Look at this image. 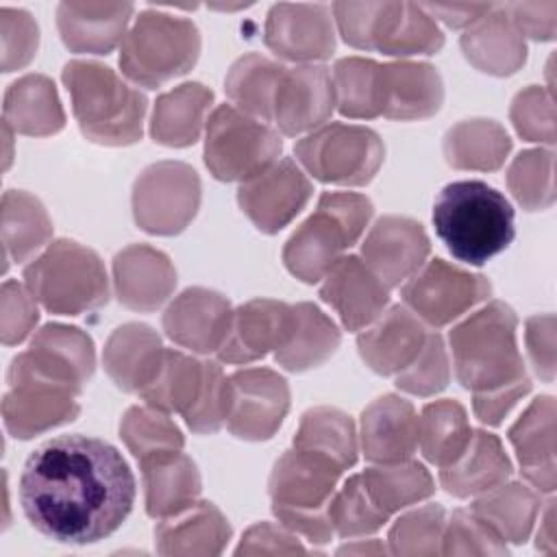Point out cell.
I'll return each mask as SVG.
<instances>
[{"label": "cell", "instance_id": "cell-1", "mask_svg": "<svg viewBox=\"0 0 557 557\" xmlns=\"http://www.w3.org/2000/svg\"><path fill=\"white\" fill-rule=\"evenodd\" d=\"M135 476L122 453L85 435L41 444L24 463L20 505L28 522L61 544H94L122 527Z\"/></svg>", "mask_w": 557, "mask_h": 557}, {"label": "cell", "instance_id": "cell-2", "mask_svg": "<svg viewBox=\"0 0 557 557\" xmlns=\"http://www.w3.org/2000/svg\"><path fill=\"white\" fill-rule=\"evenodd\" d=\"M433 226L448 252L470 265H483L503 252L516 235L513 207L483 181L448 183L433 202Z\"/></svg>", "mask_w": 557, "mask_h": 557}, {"label": "cell", "instance_id": "cell-3", "mask_svg": "<svg viewBox=\"0 0 557 557\" xmlns=\"http://www.w3.org/2000/svg\"><path fill=\"white\" fill-rule=\"evenodd\" d=\"M63 85L72 98V111L81 133L96 144L128 146L141 139L146 96L124 83L109 65L96 61H70L63 67Z\"/></svg>", "mask_w": 557, "mask_h": 557}, {"label": "cell", "instance_id": "cell-4", "mask_svg": "<svg viewBox=\"0 0 557 557\" xmlns=\"http://www.w3.org/2000/svg\"><path fill=\"white\" fill-rule=\"evenodd\" d=\"M516 329L513 309L492 300L450 331L455 376L466 389L487 392L527 376Z\"/></svg>", "mask_w": 557, "mask_h": 557}, {"label": "cell", "instance_id": "cell-5", "mask_svg": "<svg viewBox=\"0 0 557 557\" xmlns=\"http://www.w3.org/2000/svg\"><path fill=\"white\" fill-rule=\"evenodd\" d=\"M342 468L331 459L302 450H285L270 474L268 494L276 520L311 544H326L335 535L329 503L337 490Z\"/></svg>", "mask_w": 557, "mask_h": 557}, {"label": "cell", "instance_id": "cell-6", "mask_svg": "<svg viewBox=\"0 0 557 557\" xmlns=\"http://www.w3.org/2000/svg\"><path fill=\"white\" fill-rule=\"evenodd\" d=\"M374 209L370 198L352 191H324L311 213L283 248L285 268L302 283H318L359 242Z\"/></svg>", "mask_w": 557, "mask_h": 557}, {"label": "cell", "instance_id": "cell-7", "mask_svg": "<svg viewBox=\"0 0 557 557\" xmlns=\"http://www.w3.org/2000/svg\"><path fill=\"white\" fill-rule=\"evenodd\" d=\"M24 285L50 313L81 315L109 300V278L100 257L72 239L52 242L24 268Z\"/></svg>", "mask_w": 557, "mask_h": 557}, {"label": "cell", "instance_id": "cell-8", "mask_svg": "<svg viewBox=\"0 0 557 557\" xmlns=\"http://www.w3.org/2000/svg\"><path fill=\"white\" fill-rule=\"evenodd\" d=\"M200 54V33L187 17L144 11L122 39L120 67L141 87H159L194 67Z\"/></svg>", "mask_w": 557, "mask_h": 557}, {"label": "cell", "instance_id": "cell-9", "mask_svg": "<svg viewBox=\"0 0 557 557\" xmlns=\"http://www.w3.org/2000/svg\"><path fill=\"white\" fill-rule=\"evenodd\" d=\"M281 137L265 122L220 104L205 131V163L218 181L246 183L278 161Z\"/></svg>", "mask_w": 557, "mask_h": 557}, {"label": "cell", "instance_id": "cell-10", "mask_svg": "<svg viewBox=\"0 0 557 557\" xmlns=\"http://www.w3.org/2000/svg\"><path fill=\"white\" fill-rule=\"evenodd\" d=\"M294 154L313 178L357 187L374 178L385 148L381 137L368 126L331 122L298 139Z\"/></svg>", "mask_w": 557, "mask_h": 557}, {"label": "cell", "instance_id": "cell-11", "mask_svg": "<svg viewBox=\"0 0 557 557\" xmlns=\"http://www.w3.org/2000/svg\"><path fill=\"white\" fill-rule=\"evenodd\" d=\"M200 178L181 161L148 165L133 187V215L139 228L152 235H176L196 215Z\"/></svg>", "mask_w": 557, "mask_h": 557}, {"label": "cell", "instance_id": "cell-12", "mask_svg": "<svg viewBox=\"0 0 557 557\" xmlns=\"http://www.w3.org/2000/svg\"><path fill=\"white\" fill-rule=\"evenodd\" d=\"M490 292L492 285L485 276L444 259H431L403 283L400 296L403 305L424 324L440 329L483 302Z\"/></svg>", "mask_w": 557, "mask_h": 557}, {"label": "cell", "instance_id": "cell-13", "mask_svg": "<svg viewBox=\"0 0 557 557\" xmlns=\"http://www.w3.org/2000/svg\"><path fill=\"white\" fill-rule=\"evenodd\" d=\"M9 392L2 400L7 431L17 440L46 433L78 416V392L9 366Z\"/></svg>", "mask_w": 557, "mask_h": 557}, {"label": "cell", "instance_id": "cell-14", "mask_svg": "<svg viewBox=\"0 0 557 557\" xmlns=\"http://www.w3.org/2000/svg\"><path fill=\"white\" fill-rule=\"evenodd\" d=\"M231 407L226 429L248 442L270 440L289 409L287 381L270 368H246L228 376Z\"/></svg>", "mask_w": 557, "mask_h": 557}, {"label": "cell", "instance_id": "cell-15", "mask_svg": "<svg viewBox=\"0 0 557 557\" xmlns=\"http://www.w3.org/2000/svg\"><path fill=\"white\" fill-rule=\"evenodd\" d=\"M311 181L302 168L285 157L237 189V202L261 233H278L309 202Z\"/></svg>", "mask_w": 557, "mask_h": 557}, {"label": "cell", "instance_id": "cell-16", "mask_svg": "<svg viewBox=\"0 0 557 557\" xmlns=\"http://www.w3.org/2000/svg\"><path fill=\"white\" fill-rule=\"evenodd\" d=\"M11 366L81 394L94 374L96 350L85 331L52 322L35 333L28 350L20 352Z\"/></svg>", "mask_w": 557, "mask_h": 557}, {"label": "cell", "instance_id": "cell-17", "mask_svg": "<svg viewBox=\"0 0 557 557\" xmlns=\"http://www.w3.org/2000/svg\"><path fill=\"white\" fill-rule=\"evenodd\" d=\"M265 46L289 61L313 63L335 50L331 9L324 4H274L265 20Z\"/></svg>", "mask_w": 557, "mask_h": 557}, {"label": "cell", "instance_id": "cell-18", "mask_svg": "<svg viewBox=\"0 0 557 557\" xmlns=\"http://www.w3.org/2000/svg\"><path fill=\"white\" fill-rule=\"evenodd\" d=\"M320 298L339 315L346 331H361L387 309L389 287L361 257L344 255L324 274Z\"/></svg>", "mask_w": 557, "mask_h": 557}, {"label": "cell", "instance_id": "cell-19", "mask_svg": "<svg viewBox=\"0 0 557 557\" xmlns=\"http://www.w3.org/2000/svg\"><path fill=\"white\" fill-rule=\"evenodd\" d=\"M233 309L226 296L207 287H187L163 311L165 335L191 352L209 355L222 346Z\"/></svg>", "mask_w": 557, "mask_h": 557}, {"label": "cell", "instance_id": "cell-20", "mask_svg": "<svg viewBox=\"0 0 557 557\" xmlns=\"http://www.w3.org/2000/svg\"><path fill=\"white\" fill-rule=\"evenodd\" d=\"M429 250L431 244L420 222L405 215H385L366 235L361 259L392 289L418 272Z\"/></svg>", "mask_w": 557, "mask_h": 557}, {"label": "cell", "instance_id": "cell-21", "mask_svg": "<svg viewBox=\"0 0 557 557\" xmlns=\"http://www.w3.org/2000/svg\"><path fill=\"white\" fill-rule=\"evenodd\" d=\"M294 320L292 305L272 298H255L233 309L228 333L218 348V359L224 363L246 366L270 350H278L289 335Z\"/></svg>", "mask_w": 557, "mask_h": 557}, {"label": "cell", "instance_id": "cell-22", "mask_svg": "<svg viewBox=\"0 0 557 557\" xmlns=\"http://www.w3.org/2000/svg\"><path fill=\"white\" fill-rule=\"evenodd\" d=\"M335 109V87L331 72L324 65L305 63L285 67L276 98L272 120L285 135H300L315 131L331 117Z\"/></svg>", "mask_w": 557, "mask_h": 557}, {"label": "cell", "instance_id": "cell-23", "mask_svg": "<svg viewBox=\"0 0 557 557\" xmlns=\"http://www.w3.org/2000/svg\"><path fill=\"white\" fill-rule=\"evenodd\" d=\"M113 285L124 307L154 311L172 296L176 270L165 252L146 244H131L113 259Z\"/></svg>", "mask_w": 557, "mask_h": 557}, {"label": "cell", "instance_id": "cell-24", "mask_svg": "<svg viewBox=\"0 0 557 557\" xmlns=\"http://www.w3.org/2000/svg\"><path fill=\"white\" fill-rule=\"evenodd\" d=\"M426 339L424 322L405 305L385 309L357 337L359 357L376 374L389 376L405 370Z\"/></svg>", "mask_w": 557, "mask_h": 557}, {"label": "cell", "instance_id": "cell-25", "mask_svg": "<svg viewBox=\"0 0 557 557\" xmlns=\"http://www.w3.org/2000/svg\"><path fill=\"white\" fill-rule=\"evenodd\" d=\"M361 450L374 463L411 459L418 450V416L413 405L396 394L372 400L361 413Z\"/></svg>", "mask_w": 557, "mask_h": 557}, {"label": "cell", "instance_id": "cell-26", "mask_svg": "<svg viewBox=\"0 0 557 557\" xmlns=\"http://www.w3.org/2000/svg\"><path fill=\"white\" fill-rule=\"evenodd\" d=\"M444 85L429 63L392 61L381 65V115L389 120H424L440 111Z\"/></svg>", "mask_w": 557, "mask_h": 557}, {"label": "cell", "instance_id": "cell-27", "mask_svg": "<svg viewBox=\"0 0 557 557\" xmlns=\"http://www.w3.org/2000/svg\"><path fill=\"white\" fill-rule=\"evenodd\" d=\"M131 15V2H61L57 26L72 52L109 54L126 37Z\"/></svg>", "mask_w": 557, "mask_h": 557}, {"label": "cell", "instance_id": "cell-28", "mask_svg": "<svg viewBox=\"0 0 557 557\" xmlns=\"http://www.w3.org/2000/svg\"><path fill=\"white\" fill-rule=\"evenodd\" d=\"M509 442L518 455L522 476L537 490H555V400L537 396L511 424Z\"/></svg>", "mask_w": 557, "mask_h": 557}, {"label": "cell", "instance_id": "cell-29", "mask_svg": "<svg viewBox=\"0 0 557 557\" xmlns=\"http://www.w3.org/2000/svg\"><path fill=\"white\" fill-rule=\"evenodd\" d=\"M146 513L154 520L170 518L194 503L200 496V474L189 455L183 450L163 453L139 461Z\"/></svg>", "mask_w": 557, "mask_h": 557}, {"label": "cell", "instance_id": "cell-30", "mask_svg": "<svg viewBox=\"0 0 557 557\" xmlns=\"http://www.w3.org/2000/svg\"><path fill=\"white\" fill-rule=\"evenodd\" d=\"M231 540V524L224 513L207 500L163 518L154 529L159 555H220Z\"/></svg>", "mask_w": 557, "mask_h": 557}, {"label": "cell", "instance_id": "cell-31", "mask_svg": "<svg viewBox=\"0 0 557 557\" xmlns=\"http://www.w3.org/2000/svg\"><path fill=\"white\" fill-rule=\"evenodd\" d=\"M463 57L481 72L509 76L527 61V44L505 7H492L461 35Z\"/></svg>", "mask_w": 557, "mask_h": 557}, {"label": "cell", "instance_id": "cell-32", "mask_svg": "<svg viewBox=\"0 0 557 557\" xmlns=\"http://www.w3.org/2000/svg\"><path fill=\"white\" fill-rule=\"evenodd\" d=\"M509 474L511 461L500 440L487 431H472L461 455L440 468V483L448 494L470 498L505 483Z\"/></svg>", "mask_w": 557, "mask_h": 557}, {"label": "cell", "instance_id": "cell-33", "mask_svg": "<svg viewBox=\"0 0 557 557\" xmlns=\"http://www.w3.org/2000/svg\"><path fill=\"white\" fill-rule=\"evenodd\" d=\"M163 350L165 346L157 331L148 324L128 322L117 326L107 339L102 363L120 389L139 394V389L152 379Z\"/></svg>", "mask_w": 557, "mask_h": 557}, {"label": "cell", "instance_id": "cell-34", "mask_svg": "<svg viewBox=\"0 0 557 557\" xmlns=\"http://www.w3.org/2000/svg\"><path fill=\"white\" fill-rule=\"evenodd\" d=\"M213 91L200 83H183L161 94L152 109L150 135L170 148L191 146L205 126Z\"/></svg>", "mask_w": 557, "mask_h": 557}, {"label": "cell", "instance_id": "cell-35", "mask_svg": "<svg viewBox=\"0 0 557 557\" xmlns=\"http://www.w3.org/2000/svg\"><path fill=\"white\" fill-rule=\"evenodd\" d=\"M292 309L289 335L274 352V359L289 372H305L322 366L337 350L342 335L337 324L315 305L298 302Z\"/></svg>", "mask_w": 557, "mask_h": 557}, {"label": "cell", "instance_id": "cell-36", "mask_svg": "<svg viewBox=\"0 0 557 557\" xmlns=\"http://www.w3.org/2000/svg\"><path fill=\"white\" fill-rule=\"evenodd\" d=\"M4 122L22 135L48 137L63 128L65 113L50 78L26 74L4 94Z\"/></svg>", "mask_w": 557, "mask_h": 557}, {"label": "cell", "instance_id": "cell-37", "mask_svg": "<svg viewBox=\"0 0 557 557\" xmlns=\"http://www.w3.org/2000/svg\"><path fill=\"white\" fill-rule=\"evenodd\" d=\"M540 509L542 503L535 490L507 481L479 494L470 505L472 513L487 522L503 542L511 544L529 540Z\"/></svg>", "mask_w": 557, "mask_h": 557}, {"label": "cell", "instance_id": "cell-38", "mask_svg": "<svg viewBox=\"0 0 557 557\" xmlns=\"http://www.w3.org/2000/svg\"><path fill=\"white\" fill-rule=\"evenodd\" d=\"M511 150L507 131L494 120H463L448 128L444 137V157L457 170H498Z\"/></svg>", "mask_w": 557, "mask_h": 557}, {"label": "cell", "instance_id": "cell-39", "mask_svg": "<svg viewBox=\"0 0 557 557\" xmlns=\"http://www.w3.org/2000/svg\"><path fill=\"white\" fill-rule=\"evenodd\" d=\"M283 72L285 67L281 63L257 52H248L231 65L224 78L226 96L235 109L261 122H270Z\"/></svg>", "mask_w": 557, "mask_h": 557}, {"label": "cell", "instance_id": "cell-40", "mask_svg": "<svg viewBox=\"0 0 557 557\" xmlns=\"http://www.w3.org/2000/svg\"><path fill=\"white\" fill-rule=\"evenodd\" d=\"M205 361H198L181 350L165 348L152 379L139 389V398L165 413H185L202 385Z\"/></svg>", "mask_w": 557, "mask_h": 557}, {"label": "cell", "instance_id": "cell-41", "mask_svg": "<svg viewBox=\"0 0 557 557\" xmlns=\"http://www.w3.org/2000/svg\"><path fill=\"white\" fill-rule=\"evenodd\" d=\"M52 237V222L44 205L28 191L9 189L2 196L4 261L22 263ZM4 265V270H7Z\"/></svg>", "mask_w": 557, "mask_h": 557}, {"label": "cell", "instance_id": "cell-42", "mask_svg": "<svg viewBox=\"0 0 557 557\" xmlns=\"http://www.w3.org/2000/svg\"><path fill=\"white\" fill-rule=\"evenodd\" d=\"M444 46L437 22L413 2H389L374 50L389 57L435 54Z\"/></svg>", "mask_w": 557, "mask_h": 557}, {"label": "cell", "instance_id": "cell-43", "mask_svg": "<svg viewBox=\"0 0 557 557\" xmlns=\"http://www.w3.org/2000/svg\"><path fill=\"white\" fill-rule=\"evenodd\" d=\"M470 435L468 413L457 400L429 403L418 416V448L437 468L453 463L470 442Z\"/></svg>", "mask_w": 557, "mask_h": 557}, {"label": "cell", "instance_id": "cell-44", "mask_svg": "<svg viewBox=\"0 0 557 557\" xmlns=\"http://www.w3.org/2000/svg\"><path fill=\"white\" fill-rule=\"evenodd\" d=\"M361 481L374 505L387 516L426 500L435 492L431 472L413 459L372 466L361 472Z\"/></svg>", "mask_w": 557, "mask_h": 557}, {"label": "cell", "instance_id": "cell-45", "mask_svg": "<svg viewBox=\"0 0 557 557\" xmlns=\"http://www.w3.org/2000/svg\"><path fill=\"white\" fill-rule=\"evenodd\" d=\"M294 446L322 455L348 470L357 461V431L348 413L335 407H313L302 413Z\"/></svg>", "mask_w": 557, "mask_h": 557}, {"label": "cell", "instance_id": "cell-46", "mask_svg": "<svg viewBox=\"0 0 557 557\" xmlns=\"http://www.w3.org/2000/svg\"><path fill=\"white\" fill-rule=\"evenodd\" d=\"M335 107L352 120L381 115V65L363 57H346L333 65Z\"/></svg>", "mask_w": 557, "mask_h": 557}, {"label": "cell", "instance_id": "cell-47", "mask_svg": "<svg viewBox=\"0 0 557 557\" xmlns=\"http://www.w3.org/2000/svg\"><path fill=\"white\" fill-rule=\"evenodd\" d=\"M120 437L137 461L183 450L185 444L181 429L168 418V413L150 405L131 407L124 413L120 422Z\"/></svg>", "mask_w": 557, "mask_h": 557}, {"label": "cell", "instance_id": "cell-48", "mask_svg": "<svg viewBox=\"0 0 557 557\" xmlns=\"http://www.w3.org/2000/svg\"><path fill=\"white\" fill-rule=\"evenodd\" d=\"M507 187L527 211H542L555 202V154L533 148L520 152L507 170Z\"/></svg>", "mask_w": 557, "mask_h": 557}, {"label": "cell", "instance_id": "cell-49", "mask_svg": "<svg viewBox=\"0 0 557 557\" xmlns=\"http://www.w3.org/2000/svg\"><path fill=\"white\" fill-rule=\"evenodd\" d=\"M329 518L339 537H363L376 533L389 520V516L370 498L361 474L348 476L344 485L335 490L329 503Z\"/></svg>", "mask_w": 557, "mask_h": 557}, {"label": "cell", "instance_id": "cell-50", "mask_svg": "<svg viewBox=\"0 0 557 557\" xmlns=\"http://www.w3.org/2000/svg\"><path fill=\"white\" fill-rule=\"evenodd\" d=\"M446 511L442 505H422L400 516L389 529L387 542L394 555H442Z\"/></svg>", "mask_w": 557, "mask_h": 557}, {"label": "cell", "instance_id": "cell-51", "mask_svg": "<svg viewBox=\"0 0 557 557\" xmlns=\"http://www.w3.org/2000/svg\"><path fill=\"white\" fill-rule=\"evenodd\" d=\"M450 363L444 339L437 333H426V339L416 359L396 374V387L413 396H433L448 385Z\"/></svg>", "mask_w": 557, "mask_h": 557}, {"label": "cell", "instance_id": "cell-52", "mask_svg": "<svg viewBox=\"0 0 557 557\" xmlns=\"http://www.w3.org/2000/svg\"><path fill=\"white\" fill-rule=\"evenodd\" d=\"M228 407H231L228 376L222 372V368L218 363L205 361L200 392H198L194 405L183 413L185 424L198 435L215 433L226 424Z\"/></svg>", "mask_w": 557, "mask_h": 557}, {"label": "cell", "instance_id": "cell-53", "mask_svg": "<svg viewBox=\"0 0 557 557\" xmlns=\"http://www.w3.org/2000/svg\"><path fill=\"white\" fill-rule=\"evenodd\" d=\"M442 555H507V544L470 509H455L444 524Z\"/></svg>", "mask_w": 557, "mask_h": 557}, {"label": "cell", "instance_id": "cell-54", "mask_svg": "<svg viewBox=\"0 0 557 557\" xmlns=\"http://www.w3.org/2000/svg\"><path fill=\"white\" fill-rule=\"evenodd\" d=\"M509 117L522 139L548 146L555 144V107L550 89L529 85L527 89L518 91L511 102Z\"/></svg>", "mask_w": 557, "mask_h": 557}, {"label": "cell", "instance_id": "cell-55", "mask_svg": "<svg viewBox=\"0 0 557 557\" xmlns=\"http://www.w3.org/2000/svg\"><path fill=\"white\" fill-rule=\"evenodd\" d=\"M2 28V72H13L30 63L37 52L39 30L35 20L22 9H0Z\"/></svg>", "mask_w": 557, "mask_h": 557}, {"label": "cell", "instance_id": "cell-56", "mask_svg": "<svg viewBox=\"0 0 557 557\" xmlns=\"http://www.w3.org/2000/svg\"><path fill=\"white\" fill-rule=\"evenodd\" d=\"M39 320L37 300L26 285L7 281L0 296V337L2 344L15 346L28 337Z\"/></svg>", "mask_w": 557, "mask_h": 557}, {"label": "cell", "instance_id": "cell-57", "mask_svg": "<svg viewBox=\"0 0 557 557\" xmlns=\"http://www.w3.org/2000/svg\"><path fill=\"white\" fill-rule=\"evenodd\" d=\"M387 2H335L333 20L346 44L361 50H374V39Z\"/></svg>", "mask_w": 557, "mask_h": 557}, {"label": "cell", "instance_id": "cell-58", "mask_svg": "<svg viewBox=\"0 0 557 557\" xmlns=\"http://www.w3.org/2000/svg\"><path fill=\"white\" fill-rule=\"evenodd\" d=\"M305 550L307 548L300 544L298 535L281 522H257L244 533L235 555H294Z\"/></svg>", "mask_w": 557, "mask_h": 557}, {"label": "cell", "instance_id": "cell-59", "mask_svg": "<svg viewBox=\"0 0 557 557\" xmlns=\"http://www.w3.org/2000/svg\"><path fill=\"white\" fill-rule=\"evenodd\" d=\"M524 342L533 363V370L540 379L553 381L555 376V315H533L524 326Z\"/></svg>", "mask_w": 557, "mask_h": 557}, {"label": "cell", "instance_id": "cell-60", "mask_svg": "<svg viewBox=\"0 0 557 557\" xmlns=\"http://www.w3.org/2000/svg\"><path fill=\"white\" fill-rule=\"evenodd\" d=\"M529 389H531V379L527 374L513 383H507L487 392H476L472 396V411L483 424L496 426L513 409V405L529 394Z\"/></svg>", "mask_w": 557, "mask_h": 557}, {"label": "cell", "instance_id": "cell-61", "mask_svg": "<svg viewBox=\"0 0 557 557\" xmlns=\"http://www.w3.org/2000/svg\"><path fill=\"white\" fill-rule=\"evenodd\" d=\"M516 28L522 37H531L537 41H550L557 28V2H513L505 4Z\"/></svg>", "mask_w": 557, "mask_h": 557}, {"label": "cell", "instance_id": "cell-62", "mask_svg": "<svg viewBox=\"0 0 557 557\" xmlns=\"http://www.w3.org/2000/svg\"><path fill=\"white\" fill-rule=\"evenodd\" d=\"M494 4H468V2H453V4H422V9L437 22L442 20L450 28H463L479 22L485 13L492 11Z\"/></svg>", "mask_w": 557, "mask_h": 557}, {"label": "cell", "instance_id": "cell-63", "mask_svg": "<svg viewBox=\"0 0 557 557\" xmlns=\"http://www.w3.org/2000/svg\"><path fill=\"white\" fill-rule=\"evenodd\" d=\"M555 500H548L546 507H544V513L540 509V531H537V542L535 546L544 553H555V507H553Z\"/></svg>", "mask_w": 557, "mask_h": 557}, {"label": "cell", "instance_id": "cell-64", "mask_svg": "<svg viewBox=\"0 0 557 557\" xmlns=\"http://www.w3.org/2000/svg\"><path fill=\"white\" fill-rule=\"evenodd\" d=\"M337 553H385V546L370 540V544H359V546H352V544H346L342 546Z\"/></svg>", "mask_w": 557, "mask_h": 557}]
</instances>
